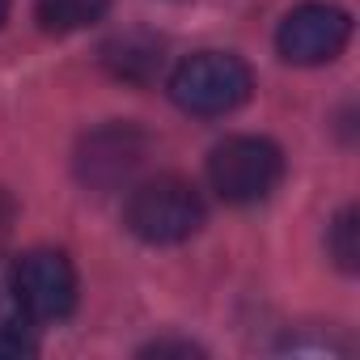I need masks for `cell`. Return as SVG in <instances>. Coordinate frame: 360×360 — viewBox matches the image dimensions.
<instances>
[{
  "label": "cell",
  "mask_w": 360,
  "mask_h": 360,
  "mask_svg": "<svg viewBox=\"0 0 360 360\" xmlns=\"http://www.w3.org/2000/svg\"><path fill=\"white\" fill-rule=\"evenodd\" d=\"M255 89V72L233 51H195L169 72V98L187 115H229L238 110Z\"/></svg>",
  "instance_id": "obj_2"
},
{
  "label": "cell",
  "mask_w": 360,
  "mask_h": 360,
  "mask_svg": "<svg viewBox=\"0 0 360 360\" xmlns=\"http://www.w3.org/2000/svg\"><path fill=\"white\" fill-rule=\"evenodd\" d=\"M102 64L119 77V81H131V85H144L161 72L165 64V43L144 34V30H127L119 39H110L102 47Z\"/></svg>",
  "instance_id": "obj_7"
},
{
  "label": "cell",
  "mask_w": 360,
  "mask_h": 360,
  "mask_svg": "<svg viewBox=\"0 0 360 360\" xmlns=\"http://www.w3.org/2000/svg\"><path fill=\"white\" fill-rule=\"evenodd\" d=\"M148 140L140 127L131 123H106L98 131H89L77 148V178L94 191H110L136 174V165L144 161Z\"/></svg>",
  "instance_id": "obj_6"
},
{
  "label": "cell",
  "mask_w": 360,
  "mask_h": 360,
  "mask_svg": "<svg viewBox=\"0 0 360 360\" xmlns=\"http://www.w3.org/2000/svg\"><path fill=\"white\" fill-rule=\"evenodd\" d=\"M208 208L195 183L178 174H157L148 183H140L127 204H123V225L148 242V246H178L187 242L191 233H200Z\"/></svg>",
  "instance_id": "obj_1"
},
{
  "label": "cell",
  "mask_w": 360,
  "mask_h": 360,
  "mask_svg": "<svg viewBox=\"0 0 360 360\" xmlns=\"http://www.w3.org/2000/svg\"><path fill=\"white\" fill-rule=\"evenodd\" d=\"M326 250L330 259L343 267V271H356L360 267V212L356 208H343L330 225V238H326Z\"/></svg>",
  "instance_id": "obj_10"
},
{
  "label": "cell",
  "mask_w": 360,
  "mask_h": 360,
  "mask_svg": "<svg viewBox=\"0 0 360 360\" xmlns=\"http://www.w3.org/2000/svg\"><path fill=\"white\" fill-rule=\"evenodd\" d=\"M0 217H5V200H0Z\"/></svg>",
  "instance_id": "obj_12"
},
{
  "label": "cell",
  "mask_w": 360,
  "mask_h": 360,
  "mask_svg": "<svg viewBox=\"0 0 360 360\" xmlns=\"http://www.w3.org/2000/svg\"><path fill=\"white\" fill-rule=\"evenodd\" d=\"M106 9H110V0H39V5H34L43 30H51V34L89 30L94 22L106 18Z\"/></svg>",
  "instance_id": "obj_8"
},
{
  "label": "cell",
  "mask_w": 360,
  "mask_h": 360,
  "mask_svg": "<svg viewBox=\"0 0 360 360\" xmlns=\"http://www.w3.org/2000/svg\"><path fill=\"white\" fill-rule=\"evenodd\" d=\"M352 39V18L339 5H322V0H309V5H297L280 30H276V47L288 64L314 68V64H330Z\"/></svg>",
  "instance_id": "obj_5"
},
{
  "label": "cell",
  "mask_w": 360,
  "mask_h": 360,
  "mask_svg": "<svg viewBox=\"0 0 360 360\" xmlns=\"http://www.w3.org/2000/svg\"><path fill=\"white\" fill-rule=\"evenodd\" d=\"M284 178V153L267 136H229L208 157V183L225 204H259Z\"/></svg>",
  "instance_id": "obj_3"
},
{
  "label": "cell",
  "mask_w": 360,
  "mask_h": 360,
  "mask_svg": "<svg viewBox=\"0 0 360 360\" xmlns=\"http://www.w3.org/2000/svg\"><path fill=\"white\" fill-rule=\"evenodd\" d=\"M39 339H34V318L13 301V292L0 301V360H18V356H34Z\"/></svg>",
  "instance_id": "obj_9"
},
{
  "label": "cell",
  "mask_w": 360,
  "mask_h": 360,
  "mask_svg": "<svg viewBox=\"0 0 360 360\" xmlns=\"http://www.w3.org/2000/svg\"><path fill=\"white\" fill-rule=\"evenodd\" d=\"M5 18H9V0H0V26H5Z\"/></svg>",
  "instance_id": "obj_11"
},
{
  "label": "cell",
  "mask_w": 360,
  "mask_h": 360,
  "mask_svg": "<svg viewBox=\"0 0 360 360\" xmlns=\"http://www.w3.org/2000/svg\"><path fill=\"white\" fill-rule=\"evenodd\" d=\"M9 292L34 322H60L77 309V267L64 250L34 246L18 255L9 271Z\"/></svg>",
  "instance_id": "obj_4"
}]
</instances>
